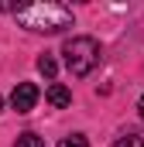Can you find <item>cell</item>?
Returning a JSON list of instances; mask_svg holds the SVG:
<instances>
[{
    "instance_id": "1",
    "label": "cell",
    "mask_w": 144,
    "mask_h": 147,
    "mask_svg": "<svg viewBox=\"0 0 144 147\" xmlns=\"http://www.w3.org/2000/svg\"><path fill=\"white\" fill-rule=\"evenodd\" d=\"M14 17L21 28L35 31V34H58L72 28V10L65 3H55V0H38V3H24V7H14Z\"/></svg>"
},
{
    "instance_id": "2",
    "label": "cell",
    "mask_w": 144,
    "mask_h": 147,
    "mask_svg": "<svg viewBox=\"0 0 144 147\" xmlns=\"http://www.w3.org/2000/svg\"><path fill=\"white\" fill-rule=\"evenodd\" d=\"M62 55H65V69H69L75 79H82V75H89L100 65V41L89 38V34L69 38L65 48H62Z\"/></svg>"
},
{
    "instance_id": "3",
    "label": "cell",
    "mask_w": 144,
    "mask_h": 147,
    "mask_svg": "<svg viewBox=\"0 0 144 147\" xmlns=\"http://www.w3.org/2000/svg\"><path fill=\"white\" fill-rule=\"evenodd\" d=\"M38 86L35 82H17L14 86V92H10V110H17V113H31L35 110V103H38Z\"/></svg>"
},
{
    "instance_id": "4",
    "label": "cell",
    "mask_w": 144,
    "mask_h": 147,
    "mask_svg": "<svg viewBox=\"0 0 144 147\" xmlns=\"http://www.w3.org/2000/svg\"><path fill=\"white\" fill-rule=\"evenodd\" d=\"M45 99H48L55 110H65V106L72 103V92L62 86V82H52V86H48V92H45Z\"/></svg>"
},
{
    "instance_id": "5",
    "label": "cell",
    "mask_w": 144,
    "mask_h": 147,
    "mask_svg": "<svg viewBox=\"0 0 144 147\" xmlns=\"http://www.w3.org/2000/svg\"><path fill=\"white\" fill-rule=\"evenodd\" d=\"M38 72L45 75V79H55V72H58V62H55V55H48V51H45V55L38 58Z\"/></svg>"
},
{
    "instance_id": "6",
    "label": "cell",
    "mask_w": 144,
    "mask_h": 147,
    "mask_svg": "<svg viewBox=\"0 0 144 147\" xmlns=\"http://www.w3.org/2000/svg\"><path fill=\"white\" fill-rule=\"evenodd\" d=\"M14 147H45V140H41L38 134H31V130H28V134H21V137L14 140Z\"/></svg>"
},
{
    "instance_id": "7",
    "label": "cell",
    "mask_w": 144,
    "mask_h": 147,
    "mask_svg": "<svg viewBox=\"0 0 144 147\" xmlns=\"http://www.w3.org/2000/svg\"><path fill=\"white\" fill-rule=\"evenodd\" d=\"M113 147H144V137H141V134H124Z\"/></svg>"
},
{
    "instance_id": "8",
    "label": "cell",
    "mask_w": 144,
    "mask_h": 147,
    "mask_svg": "<svg viewBox=\"0 0 144 147\" xmlns=\"http://www.w3.org/2000/svg\"><path fill=\"white\" fill-rule=\"evenodd\" d=\"M58 147H89V140H86L82 134H72V137H62Z\"/></svg>"
},
{
    "instance_id": "9",
    "label": "cell",
    "mask_w": 144,
    "mask_h": 147,
    "mask_svg": "<svg viewBox=\"0 0 144 147\" xmlns=\"http://www.w3.org/2000/svg\"><path fill=\"white\" fill-rule=\"evenodd\" d=\"M137 110H141V120H144V96H141V103H137Z\"/></svg>"
},
{
    "instance_id": "10",
    "label": "cell",
    "mask_w": 144,
    "mask_h": 147,
    "mask_svg": "<svg viewBox=\"0 0 144 147\" xmlns=\"http://www.w3.org/2000/svg\"><path fill=\"white\" fill-rule=\"evenodd\" d=\"M0 10H14V7H10V3H3V0H0Z\"/></svg>"
},
{
    "instance_id": "11",
    "label": "cell",
    "mask_w": 144,
    "mask_h": 147,
    "mask_svg": "<svg viewBox=\"0 0 144 147\" xmlns=\"http://www.w3.org/2000/svg\"><path fill=\"white\" fill-rule=\"evenodd\" d=\"M0 110H3V99H0Z\"/></svg>"
}]
</instances>
